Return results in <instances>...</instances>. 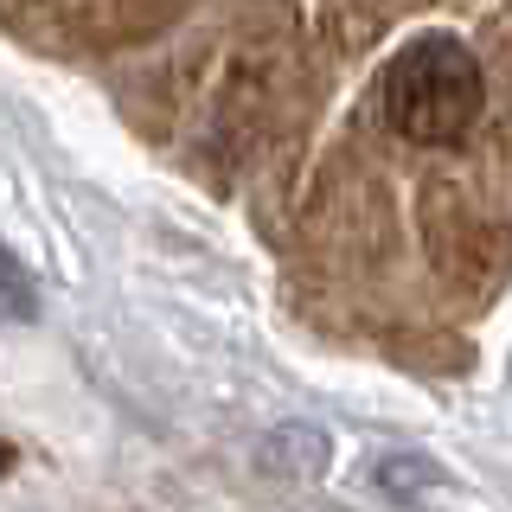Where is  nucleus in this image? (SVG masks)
<instances>
[{
  "label": "nucleus",
  "instance_id": "f257e3e1",
  "mask_svg": "<svg viewBox=\"0 0 512 512\" xmlns=\"http://www.w3.org/2000/svg\"><path fill=\"white\" fill-rule=\"evenodd\" d=\"M480 103H487L480 64L455 32H416L384 71V116L404 141H423V148L461 141L474 128Z\"/></svg>",
  "mask_w": 512,
  "mask_h": 512
},
{
  "label": "nucleus",
  "instance_id": "7ed1b4c3",
  "mask_svg": "<svg viewBox=\"0 0 512 512\" xmlns=\"http://www.w3.org/2000/svg\"><path fill=\"white\" fill-rule=\"evenodd\" d=\"M32 314H39V288L20 269V256L0 244V320H32Z\"/></svg>",
  "mask_w": 512,
  "mask_h": 512
},
{
  "label": "nucleus",
  "instance_id": "20e7f679",
  "mask_svg": "<svg viewBox=\"0 0 512 512\" xmlns=\"http://www.w3.org/2000/svg\"><path fill=\"white\" fill-rule=\"evenodd\" d=\"M116 13H154V7H167V0H109Z\"/></svg>",
  "mask_w": 512,
  "mask_h": 512
},
{
  "label": "nucleus",
  "instance_id": "f03ea898",
  "mask_svg": "<svg viewBox=\"0 0 512 512\" xmlns=\"http://www.w3.org/2000/svg\"><path fill=\"white\" fill-rule=\"evenodd\" d=\"M320 461H327V442H320L314 429H282V436L269 442V468L276 474H314Z\"/></svg>",
  "mask_w": 512,
  "mask_h": 512
}]
</instances>
